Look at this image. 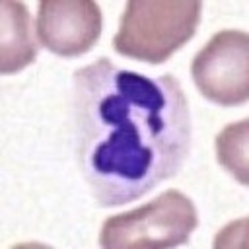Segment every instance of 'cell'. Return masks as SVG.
<instances>
[{
    "mask_svg": "<svg viewBox=\"0 0 249 249\" xmlns=\"http://www.w3.org/2000/svg\"><path fill=\"white\" fill-rule=\"evenodd\" d=\"M76 158L93 200L121 206L177 175L191 152V111L173 74L146 76L99 56L74 72Z\"/></svg>",
    "mask_w": 249,
    "mask_h": 249,
    "instance_id": "obj_1",
    "label": "cell"
},
{
    "mask_svg": "<svg viewBox=\"0 0 249 249\" xmlns=\"http://www.w3.org/2000/svg\"><path fill=\"white\" fill-rule=\"evenodd\" d=\"M198 0H130L113 37V49L150 64L165 62L196 31Z\"/></svg>",
    "mask_w": 249,
    "mask_h": 249,
    "instance_id": "obj_2",
    "label": "cell"
},
{
    "mask_svg": "<svg viewBox=\"0 0 249 249\" xmlns=\"http://www.w3.org/2000/svg\"><path fill=\"white\" fill-rule=\"evenodd\" d=\"M198 224L193 200L169 189L144 206L109 216L99 231V245L107 249L173 247L185 243Z\"/></svg>",
    "mask_w": 249,
    "mask_h": 249,
    "instance_id": "obj_3",
    "label": "cell"
},
{
    "mask_svg": "<svg viewBox=\"0 0 249 249\" xmlns=\"http://www.w3.org/2000/svg\"><path fill=\"white\" fill-rule=\"evenodd\" d=\"M191 76L196 89L218 105H241L249 97V37L224 29L195 54Z\"/></svg>",
    "mask_w": 249,
    "mask_h": 249,
    "instance_id": "obj_4",
    "label": "cell"
},
{
    "mask_svg": "<svg viewBox=\"0 0 249 249\" xmlns=\"http://www.w3.org/2000/svg\"><path fill=\"white\" fill-rule=\"evenodd\" d=\"M101 35V10L89 0H43L37 8V37L60 56L88 53Z\"/></svg>",
    "mask_w": 249,
    "mask_h": 249,
    "instance_id": "obj_5",
    "label": "cell"
},
{
    "mask_svg": "<svg viewBox=\"0 0 249 249\" xmlns=\"http://www.w3.org/2000/svg\"><path fill=\"white\" fill-rule=\"evenodd\" d=\"M37 45L31 35L27 6L21 2H2L0 16V72L12 74L33 62Z\"/></svg>",
    "mask_w": 249,
    "mask_h": 249,
    "instance_id": "obj_6",
    "label": "cell"
},
{
    "mask_svg": "<svg viewBox=\"0 0 249 249\" xmlns=\"http://www.w3.org/2000/svg\"><path fill=\"white\" fill-rule=\"evenodd\" d=\"M247 136H249V121L247 119H243L239 123L228 124L216 136V160L241 185H247L249 183V171H247Z\"/></svg>",
    "mask_w": 249,
    "mask_h": 249,
    "instance_id": "obj_7",
    "label": "cell"
}]
</instances>
